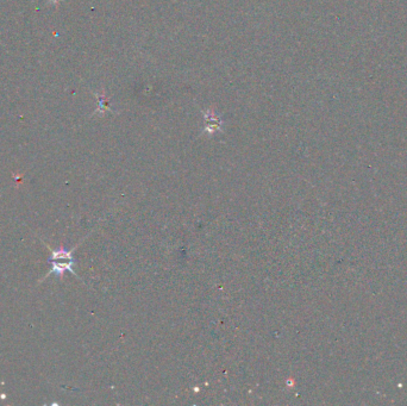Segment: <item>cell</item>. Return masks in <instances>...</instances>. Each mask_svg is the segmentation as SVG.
<instances>
[{
  "label": "cell",
  "mask_w": 407,
  "mask_h": 406,
  "mask_svg": "<svg viewBox=\"0 0 407 406\" xmlns=\"http://www.w3.org/2000/svg\"><path fill=\"white\" fill-rule=\"evenodd\" d=\"M48 261L53 266V268H51L50 273L48 275L56 274L57 276H62L66 270H69L72 274H75L73 268H72V266L74 264L73 255H72V251H68L66 248H60L59 250H53V254H51V256Z\"/></svg>",
  "instance_id": "obj_1"
}]
</instances>
